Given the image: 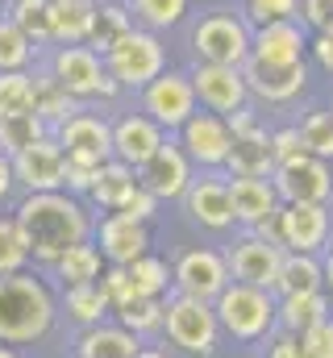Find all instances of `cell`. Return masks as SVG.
I'll return each mask as SVG.
<instances>
[{"instance_id":"obj_1","label":"cell","mask_w":333,"mask_h":358,"mask_svg":"<svg viewBox=\"0 0 333 358\" xmlns=\"http://www.w3.org/2000/svg\"><path fill=\"white\" fill-rule=\"evenodd\" d=\"M13 221L38 271H50L59 255H67L80 242H92L96 234V208L71 192H25L13 204Z\"/></svg>"},{"instance_id":"obj_2","label":"cell","mask_w":333,"mask_h":358,"mask_svg":"<svg viewBox=\"0 0 333 358\" xmlns=\"http://www.w3.org/2000/svg\"><path fill=\"white\" fill-rule=\"evenodd\" d=\"M59 321V296L38 271L0 275V342L4 346H34Z\"/></svg>"},{"instance_id":"obj_3","label":"cell","mask_w":333,"mask_h":358,"mask_svg":"<svg viewBox=\"0 0 333 358\" xmlns=\"http://www.w3.org/2000/svg\"><path fill=\"white\" fill-rule=\"evenodd\" d=\"M42 67L71 92L80 104H113V100L125 96L121 84L108 76L104 55L92 50L87 42H80V46H50V50L42 55Z\"/></svg>"},{"instance_id":"obj_4","label":"cell","mask_w":333,"mask_h":358,"mask_svg":"<svg viewBox=\"0 0 333 358\" xmlns=\"http://www.w3.org/2000/svg\"><path fill=\"white\" fill-rule=\"evenodd\" d=\"M250 21L242 8H208L192 21L187 29V46H192V63H221V67H246L250 59Z\"/></svg>"},{"instance_id":"obj_5","label":"cell","mask_w":333,"mask_h":358,"mask_svg":"<svg viewBox=\"0 0 333 358\" xmlns=\"http://www.w3.org/2000/svg\"><path fill=\"white\" fill-rule=\"evenodd\" d=\"M221 321L217 308L208 300H192L171 292L166 296V313H163V342L171 355L183 358H213L221 346Z\"/></svg>"},{"instance_id":"obj_6","label":"cell","mask_w":333,"mask_h":358,"mask_svg":"<svg viewBox=\"0 0 333 358\" xmlns=\"http://www.w3.org/2000/svg\"><path fill=\"white\" fill-rule=\"evenodd\" d=\"M217 321H221V334L242 342V346H254V342H267V334L279 325L275 321V308H279V296L271 287H254V283H229L217 300Z\"/></svg>"},{"instance_id":"obj_7","label":"cell","mask_w":333,"mask_h":358,"mask_svg":"<svg viewBox=\"0 0 333 358\" xmlns=\"http://www.w3.org/2000/svg\"><path fill=\"white\" fill-rule=\"evenodd\" d=\"M104 67L121 84V92H142L150 80H159L166 71V38L134 25L113 50H104Z\"/></svg>"},{"instance_id":"obj_8","label":"cell","mask_w":333,"mask_h":358,"mask_svg":"<svg viewBox=\"0 0 333 358\" xmlns=\"http://www.w3.org/2000/svg\"><path fill=\"white\" fill-rule=\"evenodd\" d=\"M179 208H183V217L196 229H208V234L238 229L234 196H229V176L225 171H196V179L187 183V192L179 200Z\"/></svg>"},{"instance_id":"obj_9","label":"cell","mask_w":333,"mask_h":358,"mask_svg":"<svg viewBox=\"0 0 333 358\" xmlns=\"http://www.w3.org/2000/svg\"><path fill=\"white\" fill-rule=\"evenodd\" d=\"M171 279H175V292H179V296L208 300V304L234 283L229 259H225V250H217V246H187V250H179L175 263H171Z\"/></svg>"},{"instance_id":"obj_10","label":"cell","mask_w":333,"mask_h":358,"mask_svg":"<svg viewBox=\"0 0 333 358\" xmlns=\"http://www.w3.org/2000/svg\"><path fill=\"white\" fill-rule=\"evenodd\" d=\"M138 108L150 117V121H159L166 134L175 138L179 129H183V121L200 108V100H196V88H192V76L187 71H175V67H166L159 80H150L146 88L138 92Z\"/></svg>"},{"instance_id":"obj_11","label":"cell","mask_w":333,"mask_h":358,"mask_svg":"<svg viewBox=\"0 0 333 358\" xmlns=\"http://www.w3.org/2000/svg\"><path fill=\"white\" fill-rule=\"evenodd\" d=\"M275 192L283 204H330L333 200V163L300 150L296 159L275 163Z\"/></svg>"},{"instance_id":"obj_12","label":"cell","mask_w":333,"mask_h":358,"mask_svg":"<svg viewBox=\"0 0 333 358\" xmlns=\"http://www.w3.org/2000/svg\"><path fill=\"white\" fill-rule=\"evenodd\" d=\"M175 142L183 146V155L192 159L196 171H225V159H229V146H234V134H229V121L221 113H208V108H196L183 129L175 134Z\"/></svg>"},{"instance_id":"obj_13","label":"cell","mask_w":333,"mask_h":358,"mask_svg":"<svg viewBox=\"0 0 333 358\" xmlns=\"http://www.w3.org/2000/svg\"><path fill=\"white\" fill-rule=\"evenodd\" d=\"M242 76H246V88L254 104L288 108V104H296L309 92V59L304 63H258V59H246Z\"/></svg>"},{"instance_id":"obj_14","label":"cell","mask_w":333,"mask_h":358,"mask_svg":"<svg viewBox=\"0 0 333 358\" xmlns=\"http://www.w3.org/2000/svg\"><path fill=\"white\" fill-rule=\"evenodd\" d=\"M55 142L63 146V155L71 163H87V167H104L113 159V117L83 108L67 125L55 129Z\"/></svg>"},{"instance_id":"obj_15","label":"cell","mask_w":333,"mask_h":358,"mask_svg":"<svg viewBox=\"0 0 333 358\" xmlns=\"http://www.w3.org/2000/svg\"><path fill=\"white\" fill-rule=\"evenodd\" d=\"M187 76H192V88L200 108L208 113H221V117H234L238 108L254 104L246 88V76L242 67H221V63H187Z\"/></svg>"},{"instance_id":"obj_16","label":"cell","mask_w":333,"mask_h":358,"mask_svg":"<svg viewBox=\"0 0 333 358\" xmlns=\"http://www.w3.org/2000/svg\"><path fill=\"white\" fill-rule=\"evenodd\" d=\"M192 179H196V167H192V159L183 155V146H179L175 138H166L163 146L138 167V183H142L159 204H179Z\"/></svg>"},{"instance_id":"obj_17","label":"cell","mask_w":333,"mask_h":358,"mask_svg":"<svg viewBox=\"0 0 333 358\" xmlns=\"http://www.w3.org/2000/svg\"><path fill=\"white\" fill-rule=\"evenodd\" d=\"M333 234L330 204H283L279 208V246L292 255H325Z\"/></svg>"},{"instance_id":"obj_18","label":"cell","mask_w":333,"mask_h":358,"mask_svg":"<svg viewBox=\"0 0 333 358\" xmlns=\"http://www.w3.org/2000/svg\"><path fill=\"white\" fill-rule=\"evenodd\" d=\"M92 242L100 246L108 267H129L134 259L150 255V225L134 221L125 213H96V234Z\"/></svg>"},{"instance_id":"obj_19","label":"cell","mask_w":333,"mask_h":358,"mask_svg":"<svg viewBox=\"0 0 333 358\" xmlns=\"http://www.w3.org/2000/svg\"><path fill=\"white\" fill-rule=\"evenodd\" d=\"M13 176L21 192H63L67 183V155L55 142V134L38 138L34 146L13 155Z\"/></svg>"},{"instance_id":"obj_20","label":"cell","mask_w":333,"mask_h":358,"mask_svg":"<svg viewBox=\"0 0 333 358\" xmlns=\"http://www.w3.org/2000/svg\"><path fill=\"white\" fill-rule=\"evenodd\" d=\"M283 246L279 242H267V238H258V234H250L242 229L238 238H234V246L225 250V259H229V275L238 279V283H254V287H275V279H279V267H283Z\"/></svg>"},{"instance_id":"obj_21","label":"cell","mask_w":333,"mask_h":358,"mask_svg":"<svg viewBox=\"0 0 333 358\" xmlns=\"http://www.w3.org/2000/svg\"><path fill=\"white\" fill-rule=\"evenodd\" d=\"M166 138L171 134H166L159 121H150L142 108H129V113H117L113 117V159L125 163V167H134V171L163 146Z\"/></svg>"},{"instance_id":"obj_22","label":"cell","mask_w":333,"mask_h":358,"mask_svg":"<svg viewBox=\"0 0 333 358\" xmlns=\"http://www.w3.org/2000/svg\"><path fill=\"white\" fill-rule=\"evenodd\" d=\"M309 29L304 21H271L258 25L250 38V59L258 63H304L309 59Z\"/></svg>"},{"instance_id":"obj_23","label":"cell","mask_w":333,"mask_h":358,"mask_svg":"<svg viewBox=\"0 0 333 358\" xmlns=\"http://www.w3.org/2000/svg\"><path fill=\"white\" fill-rule=\"evenodd\" d=\"M229 196H234L238 229H254V225H262L267 217H275L283 208L275 183L271 179H258V176H229Z\"/></svg>"},{"instance_id":"obj_24","label":"cell","mask_w":333,"mask_h":358,"mask_svg":"<svg viewBox=\"0 0 333 358\" xmlns=\"http://www.w3.org/2000/svg\"><path fill=\"white\" fill-rule=\"evenodd\" d=\"M146 342L138 334H129L121 321H100L92 329L76 334V358H134Z\"/></svg>"},{"instance_id":"obj_25","label":"cell","mask_w":333,"mask_h":358,"mask_svg":"<svg viewBox=\"0 0 333 358\" xmlns=\"http://www.w3.org/2000/svg\"><path fill=\"white\" fill-rule=\"evenodd\" d=\"M225 176H258V179L275 176V150H271V129L267 125H258L250 134H234Z\"/></svg>"},{"instance_id":"obj_26","label":"cell","mask_w":333,"mask_h":358,"mask_svg":"<svg viewBox=\"0 0 333 358\" xmlns=\"http://www.w3.org/2000/svg\"><path fill=\"white\" fill-rule=\"evenodd\" d=\"M83 108H87V104H80L71 92H67L55 76H50V71H46V67H42V63L34 67V113L46 121V129H50V134H55L59 125H67V121H71L76 113H83Z\"/></svg>"},{"instance_id":"obj_27","label":"cell","mask_w":333,"mask_h":358,"mask_svg":"<svg viewBox=\"0 0 333 358\" xmlns=\"http://www.w3.org/2000/svg\"><path fill=\"white\" fill-rule=\"evenodd\" d=\"M92 0H50V46H80L92 34Z\"/></svg>"},{"instance_id":"obj_28","label":"cell","mask_w":333,"mask_h":358,"mask_svg":"<svg viewBox=\"0 0 333 358\" xmlns=\"http://www.w3.org/2000/svg\"><path fill=\"white\" fill-rule=\"evenodd\" d=\"M325 317H333V300L325 296V292L279 296V308H275L279 329H292V334H309V329H313V325H321Z\"/></svg>"},{"instance_id":"obj_29","label":"cell","mask_w":333,"mask_h":358,"mask_svg":"<svg viewBox=\"0 0 333 358\" xmlns=\"http://www.w3.org/2000/svg\"><path fill=\"white\" fill-rule=\"evenodd\" d=\"M59 313H67L71 325L92 329L100 321L113 317V300L104 292V283H83V287H63V300H59Z\"/></svg>"},{"instance_id":"obj_30","label":"cell","mask_w":333,"mask_h":358,"mask_svg":"<svg viewBox=\"0 0 333 358\" xmlns=\"http://www.w3.org/2000/svg\"><path fill=\"white\" fill-rule=\"evenodd\" d=\"M134 187H138V171L125 167V163H117V159H108V163L96 171V183H92V192H87V204H92L96 213H117Z\"/></svg>"},{"instance_id":"obj_31","label":"cell","mask_w":333,"mask_h":358,"mask_svg":"<svg viewBox=\"0 0 333 358\" xmlns=\"http://www.w3.org/2000/svg\"><path fill=\"white\" fill-rule=\"evenodd\" d=\"M275 296H300V292H325V263L321 255H283L279 279L271 287Z\"/></svg>"},{"instance_id":"obj_32","label":"cell","mask_w":333,"mask_h":358,"mask_svg":"<svg viewBox=\"0 0 333 358\" xmlns=\"http://www.w3.org/2000/svg\"><path fill=\"white\" fill-rule=\"evenodd\" d=\"M104 255H100V246L96 242H80V246H71L67 255H59V263L50 267V275L59 279V287H83V283H100V275H104Z\"/></svg>"},{"instance_id":"obj_33","label":"cell","mask_w":333,"mask_h":358,"mask_svg":"<svg viewBox=\"0 0 333 358\" xmlns=\"http://www.w3.org/2000/svg\"><path fill=\"white\" fill-rule=\"evenodd\" d=\"M0 17H8L42 55L50 50V0H4Z\"/></svg>"},{"instance_id":"obj_34","label":"cell","mask_w":333,"mask_h":358,"mask_svg":"<svg viewBox=\"0 0 333 358\" xmlns=\"http://www.w3.org/2000/svg\"><path fill=\"white\" fill-rule=\"evenodd\" d=\"M129 13H134V25L171 34L192 17V0H129Z\"/></svg>"},{"instance_id":"obj_35","label":"cell","mask_w":333,"mask_h":358,"mask_svg":"<svg viewBox=\"0 0 333 358\" xmlns=\"http://www.w3.org/2000/svg\"><path fill=\"white\" fill-rule=\"evenodd\" d=\"M163 313H166V300H155V296H134L129 304L113 308V321H121L129 334H138V338L146 342V338H163Z\"/></svg>"},{"instance_id":"obj_36","label":"cell","mask_w":333,"mask_h":358,"mask_svg":"<svg viewBox=\"0 0 333 358\" xmlns=\"http://www.w3.org/2000/svg\"><path fill=\"white\" fill-rule=\"evenodd\" d=\"M129 29H134V13H129V4H96L87 46L104 55V50H113V46H117Z\"/></svg>"},{"instance_id":"obj_37","label":"cell","mask_w":333,"mask_h":358,"mask_svg":"<svg viewBox=\"0 0 333 358\" xmlns=\"http://www.w3.org/2000/svg\"><path fill=\"white\" fill-rule=\"evenodd\" d=\"M129 279H134V292L138 296H155V300H166L171 292H175V279H171V263L159 259L155 250L150 255H142V259H134L129 263Z\"/></svg>"},{"instance_id":"obj_38","label":"cell","mask_w":333,"mask_h":358,"mask_svg":"<svg viewBox=\"0 0 333 358\" xmlns=\"http://www.w3.org/2000/svg\"><path fill=\"white\" fill-rule=\"evenodd\" d=\"M38 63H42V50L8 17H0V71H34Z\"/></svg>"},{"instance_id":"obj_39","label":"cell","mask_w":333,"mask_h":358,"mask_svg":"<svg viewBox=\"0 0 333 358\" xmlns=\"http://www.w3.org/2000/svg\"><path fill=\"white\" fill-rule=\"evenodd\" d=\"M50 129H46V121L38 117V113H21V117H0V150L13 159L17 150H25V146H34L38 138H46Z\"/></svg>"},{"instance_id":"obj_40","label":"cell","mask_w":333,"mask_h":358,"mask_svg":"<svg viewBox=\"0 0 333 358\" xmlns=\"http://www.w3.org/2000/svg\"><path fill=\"white\" fill-rule=\"evenodd\" d=\"M296 125H300V142H304V150L333 163V113L330 108H309Z\"/></svg>"},{"instance_id":"obj_41","label":"cell","mask_w":333,"mask_h":358,"mask_svg":"<svg viewBox=\"0 0 333 358\" xmlns=\"http://www.w3.org/2000/svg\"><path fill=\"white\" fill-rule=\"evenodd\" d=\"M34 113V71H0V117Z\"/></svg>"},{"instance_id":"obj_42","label":"cell","mask_w":333,"mask_h":358,"mask_svg":"<svg viewBox=\"0 0 333 358\" xmlns=\"http://www.w3.org/2000/svg\"><path fill=\"white\" fill-rule=\"evenodd\" d=\"M17 271H29V246L8 213L0 217V275H17Z\"/></svg>"},{"instance_id":"obj_43","label":"cell","mask_w":333,"mask_h":358,"mask_svg":"<svg viewBox=\"0 0 333 358\" xmlns=\"http://www.w3.org/2000/svg\"><path fill=\"white\" fill-rule=\"evenodd\" d=\"M242 17L250 21V29L271 25V21H300V0H246Z\"/></svg>"},{"instance_id":"obj_44","label":"cell","mask_w":333,"mask_h":358,"mask_svg":"<svg viewBox=\"0 0 333 358\" xmlns=\"http://www.w3.org/2000/svg\"><path fill=\"white\" fill-rule=\"evenodd\" d=\"M159 208H163V204H159V200H155V196H150V192L138 183V187L125 196V204H121L117 213H125V217H134V221H146V225H155V221H159Z\"/></svg>"},{"instance_id":"obj_45","label":"cell","mask_w":333,"mask_h":358,"mask_svg":"<svg viewBox=\"0 0 333 358\" xmlns=\"http://www.w3.org/2000/svg\"><path fill=\"white\" fill-rule=\"evenodd\" d=\"M267 358H309L304 350V338L300 334H292V329H271L267 334Z\"/></svg>"},{"instance_id":"obj_46","label":"cell","mask_w":333,"mask_h":358,"mask_svg":"<svg viewBox=\"0 0 333 358\" xmlns=\"http://www.w3.org/2000/svg\"><path fill=\"white\" fill-rule=\"evenodd\" d=\"M100 283H104V292H108L113 308H121V304H129V300L138 296V292H134V279H129V271H125V267H104Z\"/></svg>"},{"instance_id":"obj_47","label":"cell","mask_w":333,"mask_h":358,"mask_svg":"<svg viewBox=\"0 0 333 358\" xmlns=\"http://www.w3.org/2000/svg\"><path fill=\"white\" fill-rule=\"evenodd\" d=\"M271 150H275V163L296 159V155L304 150V142H300V125H296V121H292V125H275V129H271Z\"/></svg>"},{"instance_id":"obj_48","label":"cell","mask_w":333,"mask_h":358,"mask_svg":"<svg viewBox=\"0 0 333 358\" xmlns=\"http://www.w3.org/2000/svg\"><path fill=\"white\" fill-rule=\"evenodd\" d=\"M300 21L309 34L333 29V0H300Z\"/></svg>"},{"instance_id":"obj_49","label":"cell","mask_w":333,"mask_h":358,"mask_svg":"<svg viewBox=\"0 0 333 358\" xmlns=\"http://www.w3.org/2000/svg\"><path fill=\"white\" fill-rule=\"evenodd\" d=\"M300 338H304L309 358H333V317H325L321 325H313V329L300 334Z\"/></svg>"},{"instance_id":"obj_50","label":"cell","mask_w":333,"mask_h":358,"mask_svg":"<svg viewBox=\"0 0 333 358\" xmlns=\"http://www.w3.org/2000/svg\"><path fill=\"white\" fill-rule=\"evenodd\" d=\"M309 63H313L317 71L333 76V29H317V34L309 38Z\"/></svg>"},{"instance_id":"obj_51","label":"cell","mask_w":333,"mask_h":358,"mask_svg":"<svg viewBox=\"0 0 333 358\" xmlns=\"http://www.w3.org/2000/svg\"><path fill=\"white\" fill-rule=\"evenodd\" d=\"M96 171H100V167H87V163H71V159H67V183H63V192L87 200V192H92V183H96Z\"/></svg>"},{"instance_id":"obj_52","label":"cell","mask_w":333,"mask_h":358,"mask_svg":"<svg viewBox=\"0 0 333 358\" xmlns=\"http://www.w3.org/2000/svg\"><path fill=\"white\" fill-rule=\"evenodd\" d=\"M13 192H17V176H13V159L0 150V204L4 200H13Z\"/></svg>"},{"instance_id":"obj_53","label":"cell","mask_w":333,"mask_h":358,"mask_svg":"<svg viewBox=\"0 0 333 358\" xmlns=\"http://www.w3.org/2000/svg\"><path fill=\"white\" fill-rule=\"evenodd\" d=\"M321 263H325V296L333 300V250H325V255H321Z\"/></svg>"},{"instance_id":"obj_54","label":"cell","mask_w":333,"mask_h":358,"mask_svg":"<svg viewBox=\"0 0 333 358\" xmlns=\"http://www.w3.org/2000/svg\"><path fill=\"white\" fill-rule=\"evenodd\" d=\"M134 358H175V355H171L166 346H142V350H138Z\"/></svg>"},{"instance_id":"obj_55","label":"cell","mask_w":333,"mask_h":358,"mask_svg":"<svg viewBox=\"0 0 333 358\" xmlns=\"http://www.w3.org/2000/svg\"><path fill=\"white\" fill-rule=\"evenodd\" d=\"M0 358H17V346H4L0 342Z\"/></svg>"},{"instance_id":"obj_56","label":"cell","mask_w":333,"mask_h":358,"mask_svg":"<svg viewBox=\"0 0 333 358\" xmlns=\"http://www.w3.org/2000/svg\"><path fill=\"white\" fill-rule=\"evenodd\" d=\"M92 4H129V0H92Z\"/></svg>"},{"instance_id":"obj_57","label":"cell","mask_w":333,"mask_h":358,"mask_svg":"<svg viewBox=\"0 0 333 358\" xmlns=\"http://www.w3.org/2000/svg\"><path fill=\"white\" fill-rule=\"evenodd\" d=\"M330 250H333V234H330Z\"/></svg>"},{"instance_id":"obj_58","label":"cell","mask_w":333,"mask_h":358,"mask_svg":"<svg viewBox=\"0 0 333 358\" xmlns=\"http://www.w3.org/2000/svg\"><path fill=\"white\" fill-rule=\"evenodd\" d=\"M330 217H333V200H330Z\"/></svg>"},{"instance_id":"obj_59","label":"cell","mask_w":333,"mask_h":358,"mask_svg":"<svg viewBox=\"0 0 333 358\" xmlns=\"http://www.w3.org/2000/svg\"><path fill=\"white\" fill-rule=\"evenodd\" d=\"M242 4H246V0H238V8H242Z\"/></svg>"},{"instance_id":"obj_60","label":"cell","mask_w":333,"mask_h":358,"mask_svg":"<svg viewBox=\"0 0 333 358\" xmlns=\"http://www.w3.org/2000/svg\"><path fill=\"white\" fill-rule=\"evenodd\" d=\"M330 113H333V100H330Z\"/></svg>"},{"instance_id":"obj_61","label":"cell","mask_w":333,"mask_h":358,"mask_svg":"<svg viewBox=\"0 0 333 358\" xmlns=\"http://www.w3.org/2000/svg\"><path fill=\"white\" fill-rule=\"evenodd\" d=\"M0 8H4V0H0Z\"/></svg>"}]
</instances>
